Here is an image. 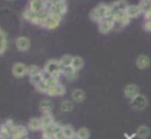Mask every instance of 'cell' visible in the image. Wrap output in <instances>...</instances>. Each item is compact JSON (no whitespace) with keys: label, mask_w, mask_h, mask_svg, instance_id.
Listing matches in <instances>:
<instances>
[{"label":"cell","mask_w":151,"mask_h":139,"mask_svg":"<svg viewBox=\"0 0 151 139\" xmlns=\"http://www.w3.org/2000/svg\"><path fill=\"white\" fill-rule=\"evenodd\" d=\"M41 71H42V68L39 67L38 65H29V66H27V75H28V77L40 74Z\"/></svg>","instance_id":"cell-29"},{"label":"cell","mask_w":151,"mask_h":139,"mask_svg":"<svg viewBox=\"0 0 151 139\" xmlns=\"http://www.w3.org/2000/svg\"><path fill=\"white\" fill-rule=\"evenodd\" d=\"M125 12H126V14L130 19H136V18H138L143 14L138 5H129V7L126 8Z\"/></svg>","instance_id":"cell-19"},{"label":"cell","mask_w":151,"mask_h":139,"mask_svg":"<svg viewBox=\"0 0 151 139\" xmlns=\"http://www.w3.org/2000/svg\"><path fill=\"white\" fill-rule=\"evenodd\" d=\"M74 108V102L73 100H70V99H65L60 102V111L64 112V113H68L71 112L72 110Z\"/></svg>","instance_id":"cell-24"},{"label":"cell","mask_w":151,"mask_h":139,"mask_svg":"<svg viewBox=\"0 0 151 139\" xmlns=\"http://www.w3.org/2000/svg\"><path fill=\"white\" fill-rule=\"evenodd\" d=\"M71 67L74 71L79 72L84 67V59L81 57H79V55H74L73 57V60H72V64H71Z\"/></svg>","instance_id":"cell-26"},{"label":"cell","mask_w":151,"mask_h":139,"mask_svg":"<svg viewBox=\"0 0 151 139\" xmlns=\"http://www.w3.org/2000/svg\"><path fill=\"white\" fill-rule=\"evenodd\" d=\"M26 126H27L28 131H31V132H38V131H41L42 130L41 120H40V118H37V117L31 118L28 120V123H27Z\"/></svg>","instance_id":"cell-16"},{"label":"cell","mask_w":151,"mask_h":139,"mask_svg":"<svg viewBox=\"0 0 151 139\" xmlns=\"http://www.w3.org/2000/svg\"><path fill=\"white\" fill-rule=\"evenodd\" d=\"M39 110L41 113H50L53 110V102L51 99H42L39 102Z\"/></svg>","instance_id":"cell-20"},{"label":"cell","mask_w":151,"mask_h":139,"mask_svg":"<svg viewBox=\"0 0 151 139\" xmlns=\"http://www.w3.org/2000/svg\"><path fill=\"white\" fill-rule=\"evenodd\" d=\"M143 27H144V29H145L146 32H151V20H145Z\"/></svg>","instance_id":"cell-36"},{"label":"cell","mask_w":151,"mask_h":139,"mask_svg":"<svg viewBox=\"0 0 151 139\" xmlns=\"http://www.w3.org/2000/svg\"><path fill=\"white\" fill-rule=\"evenodd\" d=\"M151 134V130L149 126L146 125H140L137 127L136 130V135L139 138V139H146L149 135Z\"/></svg>","instance_id":"cell-22"},{"label":"cell","mask_w":151,"mask_h":139,"mask_svg":"<svg viewBox=\"0 0 151 139\" xmlns=\"http://www.w3.org/2000/svg\"><path fill=\"white\" fill-rule=\"evenodd\" d=\"M34 88H35V91H37V92L45 94V93H46V91H47V88H48V86H47V84H46L44 80H41L39 84H37V85L34 86Z\"/></svg>","instance_id":"cell-32"},{"label":"cell","mask_w":151,"mask_h":139,"mask_svg":"<svg viewBox=\"0 0 151 139\" xmlns=\"http://www.w3.org/2000/svg\"><path fill=\"white\" fill-rule=\"evenodd\" d=\"M109 9H110V5L105 4V2H100L97 6H94L91 12H90V19L94 22H99L101 19H104L107 14H109Z\"/></svg>","instance_id":"cell-1"},{"label":"cell","mask_w":151,"mask_h":139,"mask_svg":"<svg viewBox=\"0 0 151 139\" xmlns=\"http://www.w3.org/2000/svg\"><path fill=\"white\" fill-rule=\"evenodd\" d=\"M45 94L48 97H63L66 94V86L63 85L61 82L55 85V86H51L47 88Z\"/></svg>","instance_id":"cell-12"},{"label":"cell","mask_w":151,"mask_h":139,"mask_svg":"<svg viewBox=\"0 0 151 139\" xmlns=\"http://www.w3.org/2000/svg\"><path fill=\"white\" fill-rule=\"evenodd\" d=\"M1 125H2V124H1V123H0V127H1Z\"/></svg>","instance_id":"cell-39"},{"label":"cell","mask_w":151,"mask_h":139,"mask_svg":"<svg viewBox=\"0 0 151 139\" xmlns=\"http://www.w3.org/2000/svg\"><path fill=\"white\" fill-rule=\"evenodd\" d=\"M4 125L6 126V127H8L9 130H12L17 124H14V121L12 120V119H7V120H5V123H4Z\"/></svg>","instance_id":"cell-35"},{"label":"cell","mask_w":151,"mask_h":139,"mask_svg":"<svg viewBox=\"0 0 151 139\" xmlns=\"http://www.w3.org/2000/svg\"><path fill=\"white\" fill-rule=\"evenodd\" d=\"M114 18V28L113 29H120L125 26H127L130 24V18L127 16L126 12H119L117 14L113 15Z\"/></svg>","instance_id":"cell-6"},{"label":"cell","mask_w":151,"mask_h":139,"mask_svg":"<svg viewBox=\"0 0 151 139\" xmlns=\"http://www.w3.org/2000/svg\"><path fill=\"white\" fill-rule=\"evenodd\" d=\"M147 105H149V101L144 94H138L136 98L130 100V106L134 111H143L147 107Z\"/></svg>","instance_id":"cell-5"},{"label":"cell","mask_w":151,"mask_h":139,"mask_svg":"<svg viewBox=\"0 0 151 139\" xmlns=\"http://www.w3.org/2000/svg\"><path fill=\"white\" fill-rule=\"evenodd\" d=\"M127 7H129V2L126 0H116L112 4H110L109 13L114 15V14H117L119 12H125Z\"/></svg>","instance_id":"cell-7"},{"label":"cell","mask_w":151,"mask_h":139,"mask_svg":"<svg viewBox=\"0 0 151 139\" xmlns=\"http://www.w3.org/2000/svg\"><path fill=\"white\" fill-rule=\"evenodd\" d=\"M59 77H55V75H52L48 80H46L45 82L47 84V86L48 87H51V86H55V85H58V84H60V81H59Z\"/></svg>","instance_id":"cell-33"},{"label":"cell","mask_w":151,"mask_h":139,"mask_svg":"<svg viewBox=\"0 0 151 139\" xmlns=\"http://www.w3.org/2000/svg\"><path fill=\"white\" fill-rule=\"evenodd\" d=\"M51 5H57V4H60V2H64V1H66V0H47Z\"/></svg>","instance_id":"cell-37"},{"label":"cell","mask_w":151,"mask_h":139,"mask_svg":"<svg viewBox=\"0 0 151 139\" xmlns=\"http://www.w3.org/2000/svg\"><path fill=\"white\" fill-rule=\"evenodd\" d=\"M61 64L59 61V59H50L45 62L44 65V70L46 72H48L50 74L52 75H55V77H61Z\"/></svg>","instance_id":"cell-2"},{"label":"cell","mask_w":151,"mask_h":139,"mask_svg":"<svg viewBox=\"0 0 151 139\" xmlns=\"http://www.w3.org/2000/svg\"><path fill=\"white\" fill-rule=\"evenodd\" d=\"M46 0H28L27 8L32 9L33 12H41L45 7Z\"/></svg>","instance_id":"cell-18"},{"label":"cell","mask_w":151,"mask_h":139,"mask_svg":"<svg viewBox=\"0 0 151 139\" xmlns=\"http://www.w3.org/2000/svg\"><path fill=\"white\" fill-rule=\"evenodd\" d=\"M8 1H12V0H8Z\"/></svg>","instance_id":"cell-40"},{"label":"cell","mask_w":151,"mask_h":139,"mask_svg":"<svg viewBox=\"0 0 151 139\" xmlns=\"http://www.w3.org/2000/svg\"><path fill=\"white\" fill-rule=\"evenodd\" d=\"M114 28V18L112 14H107L104 19H101L98 22V31L101 34H107L109 32H111Z\"/></svg>","instance_id":"cell-3"},{"label":"cell","mask_w":151,"mask_h":139,"mask_svg":"<svg viewBox=\"0 0 151 139\" xmlns=\"http://www.w3.org/2000/svg\"><path fill=\"white\" fill-rule=\"evenodd\" d=\"M14 45L19 52H27L31 48V40H29V38H27L25 35H20L15 39Z\"/></svg>","instance_id":"cell-9"},{"label":"cell","mask_w":151,"mask_h":139,"mask_svg":"<svg viewBox=\"0 0 151 139\" xmlns=\"http://www.w3.org/2000/svg\"><path fill=\"white\" fill-rule=\"evenodd\" d=\"M66 13H67V2L66 1L57 4V5H52V7L50 8V14H58V15L64 16Z\"/></svg>","instance_id":"cell-14"},{"label":"cell","mask_w":151,"mask_h":139,"mask_svg":"<svg viewBox=\"0 0 151 139\" xmlns=\"http://www.w3.org/2000/svg\"><path fill=\"white\" fill-rule=\"evenodd\" d=\"M7 37L5 31L0 27V55H2L7 49Z\"/></svg>","instance_id":"cell-25"},{"label":"cell","mask_w":151,"mask_h":139,"mask_svg":"<svg viewBox=\"0 0 151 139\" xmlns=\"http://www.w3.org/2000/svg\"><path fill=\"white\" fill-rule=\"evenodd\" d=\"M61 19H63L61 15H58V14H50V15L44 20V22L41 24L40 27H42V28H45V29H55V28L60 25Z\"/></svg>","instance_id":"cell-4"},{"label":"cell","mask_w":151,"mask_h":139,"mask_svg":"<svg viewBox=\"0 0 151 139\" xmlns=\"http://www.w3.org/2000/svg\"><path fill=\"white\" fill-rule=\"evenodd\" d=\"M124 97L125 98H127V99H130V100H132L133 98H136L138 94H140V90H139V86L138 85H136V84H133V82H131V84H127V85H125V87H124Z\"/></svg>","instance_id":"cell-11"},{"label":"cell","mask_w":151,"mask_h":139,"mask_svg":"<svg viewBox=\"0 0 151 139\" xmlns=\"http://www.w3.org/2000/svg\"><path fill=\"white\" fill-rule=\"evenodd\" d=\"M24 139H29V138H27V137H26V138H24Z\"/></svg>","instance_id":"cell-38"},{"label":"cell","mask_w":151,"mask_h":139,"mask_svg":"<svg viewBox=\"0 0 151 139\" xmlns=\"http://www.w3.org/2000/svg\"><path fill=\"white\" fill-rule=\"evenodd\" d=\"M90 130L87 127H80L79 130H77L76 133V138L77 139H90Z\"/></svg>","instance_id":"cell-28"},{"label":"cell","mask_w":151,"mask_h":139,"mask_svg":"<svg viewBox=\"0 0 151 139\" xmlns=\"http://www.w3.org/2000/svg\"><path fill=\"white\" fill-rule=\"evenodd\" d=\"M61 77L66 78L67 80H76L78 78V72L74 71L71 66H65V67H61Z\"/></svg>","instance_id":"cell-15"},{"label":"cell","mask_w":151,"mask_h":139,"mask_svg":"<svg viewBox=\"0 0 151 139\" xmlns=\"http://www.w3.org/2000/svg\"><path fill=\"white\" fill-rule=\"evenodd\" d=\"M40 120H41V125H42V128L48 126V125H52L55 120H54V115L52 112L50 113H41V115L39 117Z\"/></svg>","instance_id":"cell-23"},{"label":"cell","mask_w":151,"mask_h":139,"mask_svg":"<svg viewBox=\"0 0 151 139\" xmlns=\"http://www.w3.org/2000/svg\"><path fill=\"white\" fill-rule=\"evenodd\" d=\"M72 60H73V55H71V54H64V55L59 59V61H60V64H61L63 67H65V66H71Z\"/></svg>","instance_id":"cell-30"},{"label":"cell","mask_w":151,"mask_h":139,"mask_svg":"<svg viewBox=\"0 0 151 139\" xmlns=\"http://www.w3.org/2000/svg\"><path fill=\"white\" fill-rule=\"evenodd\" d=\"M28 128L27 126L24 125H15L11 130V139H24L28 134Z\"/></svg>","instance_id":"cell-8"},{"label":"cell","mask_w":151,"mask_h":139,"mask_svg":"<svg viewBox=\"0 0 151 139\" xmlns=\"http://www.w3.org/2000/svg\"><path fill=\"white\" fill-rule=\"evenodd\" d=\"M53 125H48L41 130V139H53Z\"/></svg>","instance_id":"cell-27"},{"label":"cell","mask_w":151,"mask_h":139,"mask_svg":"<svg viewBox=\"0 0 151 139\" xmlns=\"http://www.w3.org/2000/svg\"><path fill=\"white\" fill-rule=\"evenodd\" d=\"M150 65H151V59L149 58V55H146V54H139L136 58V66L139 70H146V68L150 67Z\"/></svg>","instance_id":"cell-13"},{"label":"cell","mask_w":151,"mask_h":139,"mask_svg":"<svg viewBox=\"0 0 151 139\" xmlns=\"http://www.w3.org/2000/svg\"><path fill=\"white\" fill-rule=\"evenodd\" d=\"M71 98L73 100V102H77V104H80L85 100L86 98V94H85V91L81 90V88H74L72 92H71Z\"/></svg>","instance_id":"cell-17"},{"label":"cell","mask_w":151,"mask_h":139,"mask_svg":"<svg viewBox=\"0 0 151 139\" xmlns=\"http://www.w3.org/2000/svg\"><path fill=\"white\" fill-rule=\"evenodd\" d=\"M12 74L17 79L24 78L25 75H27V65H25L24 62H20V61L15 62L12 66Z\"/></svg>","instance_id":"cell-10"},{"label":"cell","mask_w":151,"mask_h":139,"mask_svg":"<svg viewBox=\"0 0 151 139\" xmlns=\"http://www.w3.org/2000/svg\"><path fill=\"white\" fill-rule=\"evenodd\" d=\"M28 78H29V82H31L33 86H35L37 84H39V82L42 80V78H41V75H40V74L32 75V77H28Z\"/></svg>","instance_id":"cell-34"},{"label":"cell","mask_w":151,"mask_h":139,"mask_svg":"<svg viewBox=\"0 0 151 139\" xmlns=\"http://www.w3.org/2000/svg\"><path fill=\"white\" fill-rule=\"evenodd\" d=\"M0 139H11V130L4 124L0 127Z\"/></svg>","instance_id":"cell-31"},{"label":"cell","mask_w":151,"mask_h":139,"mask_svg":"<svg viewBox=\"0 0 151 139\" xmlns=\"http://www.w3.org/2000/svg\"><path fill=\"white\" fill-rule=\"evenodd\" d=\"M61 131H63V134H64L65 139H73V138H76L77 131L74 130V127L72 125H70V124L63 125V130Z\"/></svg>","instance_id":"cell-21"}]
</instances>
